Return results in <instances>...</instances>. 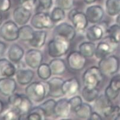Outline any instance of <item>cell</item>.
Returning <instances> with one entry per match:
<instances>
[{"label":"cell","instance_id":"47","mask_svg":"<svg viewBox=\"0 0 120 120\" xmlns=\"http://www.w3.org/2000/svg\"><path fill=\"white\" fill-rule=\"evenodd\" d=\"M4 109V102L0 99V114H1L3 113V111Z\"/></svg>","mask_w":120,"mask_h":120},{"label":"cell","instance_id":"4","mask_svg":"<svg viewBox=\"0 0 120 120\" xmlns=\"http://www.w3.org/2000/svg\"><path fill=\"white\" fill-rule=\"evenodd\" d=\"M45 86L41 82H31L25 89L26 95L35 102H41L45 98L46 95Z\"/></svg>","mask_w":120,"mask_h":120},{"label":"cell","instance_id":"1","mask_svg":"<svg viewBox=\"0 0 120 120\" xmlns=\"http://www.w3.org/2000/svg\"><path fill=\"white\" fill-rule=\"evenodd\" d=\"M70 42L59 37H54L48 44V53L52 58H59L64 56L68 52Z\"/></svg>","mask_w":120,"mask_h":120},{"label":"cell","instance_id":"26","mask_svg":"<svg viewBox=\"0 0 120 120\" xmlns=\"http://www.w3.org/2000/svg\"><path fill=\"white\" fill-rule=\"evenodd\" d=\"M95 50L96 45L92 41L83 42L79 46V51L86 58H92L94 56Z\"/></svg>","mask_w":120,"mask_h":120},{"label":"cell","instance_id":"48","mask_svg":"<svg viewBox=\"0 0 120 120\" xmlns=\"http://www.w3.org/2000/svg\"><path fill=\"white\" fill-rule=\"evenodd\" d=\"M97 1V0H84V2L87 4H92Z\"/></svg>","mask_w":120,"mask_h":120},{"label":"cell","instance_id":"5","mask_svg":"<svg viewBox=\"0 0 120 120\" xmlns=\"http://www.w3.org/2000/svg\"><path fill=\"white\" fill-rule=\"evenodd\" d=\"M31 25L33 28L39 30L44 29H51L55 26V23L52 20L48 13L38 11L32 16L30 21Z\"/></svg>","mask_w":120,"mask_h":120},{"label":"cell","instance_id":"6","mask_svg":"<svg viewBox=\"0 0 120 120\" xmlns=\"http://www.w3.org/2000/svg\"><path fill=\"white\" fill-rule=\"evenodd\" d=\"M19 27L15 22L8 20L0 27V35L7 42H14L19 39Z\"/></svg>","mask_w":120,"mask_h":120},{"label":"cell","instance_id":"36","mask_svg":"<svg viewBox=\"0 0 120 120\" xmlns=\"http://www.w3.org/2000/svg\"><path fill=\"white\" fill-rule=\"evenodd\" d=\"M23 95L14 92L12 95L8 96V104L11 105L13 108H17L20 105L22 102V99H23Z\"/></svg>","mask_w":120,"mask_h":120},{"label":"cell","instance_id":"37","mask_svg":"<svg viewBox=\"0 0 120 120\" xmlns=\"http://www.w3.org/2000/svg\"><path fill=\"white\" fill-rule=\"evenodd\" d=\"M21 114L17 109L13 108L8 111L3 116V120H21Z\"/></svg>","mask_w":120,"mask_h":120},{"label":"cell","instance_id":"11","mask_svg":"<svg viewBox=\"0 0 120 120\" xmlns=\"http://www.w3.org/2000/svg\"><path fill=\"white\" fill-rule=\"evenodd\" d=\"M44 60L43 54L37 49H30L26 52L24 60L26 65L33 69H36Z\"/></svg>","mask_w":120,"mask_h":120},{"label":"cell","instance_id":"17","mask_svg":"<svg viewBox=\"0 0 120 120\" xmlns=\"http://www.w3.org/2000/svg\"><path fill=\"white\" fill-rule=\"evenodd\" d=\"M80 89V83L76 77L67 79L64 81L62 85V90L64 95L73 96L78 93Z\"/></svg>","mask_w":120,"mask_h":120},{"label":"cell","instance_id":"29","mask_svg":"<svg viewBox=\"0 0 120 120\" xmlns=\"http://www.w3.org/2000/svg\"><path fill=\"white\" fill-rule=\"evenodd\" d=\"M84 101L87 102H93L99 96V91L97 88H92L84 86L82 92Z\"/></svg>","mask_w":120,"mask_h":120},{"label":"cell","instance_id":"19","mask_svg":"<svg viewBox=\"0 0 120 120\" xmlns=\"http://www.w3.org/2000/svg\"><path fill=\"white\" fill-rule=\"evenodd\" d=\"M70 21L73 26L78 31H84L87 27L89 23L85 13L79 11L73 15Z\"/></svg>","mask_w":120,"mask_h":120},{"label":"cell","instance_id":"18","mask_svg":"<svg viewBox=\"0 0 120 120\" xmlns=\"http://www.w3.org/2000/svg\"><path fill=\"white\" fill-rule=\"evenodd\" d=\"M17 89V83L11 77H4L0 79V93L5 96H9Z\"/></svg>","mask_w":120,"mask_h":120},{"label":"cell","instance_id":"23","mask_svg":"<svg viewBox=\"0 0 120 120\" xmlns=\"http://www.w3.org/2000/svg\"><path fill=\"white\" fill-rule=\"evenodd\" d=\"M16 68L11 61L5 58L0 59V75L12 77L16 73Z\"/></svg>","mask_w":120,"mask_h":120},{"label":"cell","instance_id":"14","mask_svg":"<svg viewBox=\"0 0 120 120\" xmlns=\"http://www.w3.org/2000/svg\"><path fill=\"white\" fill-rule=\"evenodd\" d=\"M85 14L89 23L97 24L103 19L105 11L101 5H93L86 8Z\"/></svg>","mask_w":120,"mask_h":120},{"label":"cell","instance_id":"49","mask_svg":"<svg viewBox=\"0 0 120 120\" xmlns=\"http://www.w3.org/2000/svg\"><path fill=\"white\" fill-rule=\"evenodd\" d=\"M116 22L118 24H119L120 26V13L118 14L117 17H116Z\"/></svg>","mask_w":120,"mask_h":120},{"label":"cell","instance_id":"32","mask_svg":"<svg viewBox=\"0 0 120 120\" xmlns=\"http://www.w3.org/2000/svg\"><path fill=\"white\" fill-rule=\"evenodd\" d=\"M92 111V107L87 103H83L80 107L75 111V115L80 119L89 120Z\"/></svg>","mask_w":120,"mask_h":120},{"label":"cell","instance_id":"44","mask_svg":"<svg viewBox=\"0 0 120 120\" xmlns=\"http://www.w3.org/2000/svg\"><path fill=\"white\" fill-rule=\"evenodd\" d=\"M89 120H102V116L99 114L98 112L95 111V112H92V114H91L90 118H89Z\"/></svg>","mask_w":120,"mask_h":120},{"label":"cell","instance_id":"7","mask_svg":"<svg viewBox=\"0 0 120 120\" xmlns=\"http://www.w3.org/2000/svg\"><path fill=\"white\" fill-rule=\"evenodd\" d=\"M86 63V57L82 55L79 51H71L67 57L68 66L69 68L74 71H80L84 69Z\"/></svg>","mask_w":120,"mask_h":120},{"label":"cell","instance_id":"3","mask_svg":"<svg viewBox=\"0 0 120 120\" xmlns=\"http://www.w3.org/2000/svg\"><path fill=\"white\" fill-rule=\"evenodd\" d=\"M98 67L104 76H111L118 71L120 60L114 55H108L99 60Z\"/></svg>","mask_w":120,"mask_h":120},{"label":"cell","instance_id":"28","mask_svg":"<svg viewBox=\"0 0 120 120\" xmlns=\"http://www.w3.org/2000/svg\"><path fill=\"white\" fill-rule=\"evenodd\" d=\"M32 101L26 95H23V99L17 109L21 114V120H24V116H27L32 109Z\"/></svg>","mask_w":120,"mask_h":120},{"label":"cell","instance_id":"13","mask_svg":"<svg viewBox=\"0 0 120 120\" xmlns=\"http://www.w3.org/2000/svg\"><path fill=\"white\" fill-rule=\"evenodd\" d=\"M71 112V108L69 99L61 98L56 102L54 109V115L56 118H67L70 116Z\"/></svg>","mask_w":120,"mask_h":120},{"label":"cell","instance_id":"51","mask_svg":"<svg viewBox=\"0 0 120 120\" xmlns=\"http://www.w3.org/2000/svg\"><path fill=\"white\" fill-rule=\"evenodd\" d=\"M115 120H120V112L118 113V114L116 115V116L115 117Z\"/></svg>","mask_w":120,"mask_h":120},{"label":"cell","instance_id":"40","mask_svg":"<svg viewBox=\"0 0 120 120\" xmlns=\"http://www.w3.org/2000/svg\"><path fill=\"white\" fill-rule=\"evenodd\" d=\"M39 7L42 10H49L53 5L52 0H38Z\"/></svg>","mask_w":120,"mask_h":120},{"label":"cell","instance_id":"35","mask_svg":"<svg viewBox=\"0 0 120 120\" xmlns=\"http://www.w3.org/2000/svg\"><path fill=\"white\" fill-rule=\"evenodd\" d=\"M50 15H51L52 20L55 23L63 20L65 17V13L64 10L58 6L55 7L53 8Z\"/></svg>","mask_w":120,"mask_h":120},{"label":"cell","instance_id":"20","mask_svg":"<svg viewBox=\"0 0 120 120\" xmlns=\"http://www.w3.org/2000/svg\"><path fill=\"white\" fill-rule=\"evenodd\" d=\"M105 32L102 26L99 23L93 24L89 27L86 30V36L89 41L95 42L102 39L104 37Z\"/></svg>","mask_w":120,"mask_h":120},{"label":"cell","instance_id":"33","mask_svg":"<svg viewBox=\"0 0 120 120\" xmlns=\"http://www.w3.org/2000/svg\"><path fill=\"white\" fill-rule=\"evenodd\" d=\"M37 74L39 78L42 80H48L52 75V71L49 64L42 63L37 68Z\"/></svg>","mask_w":120,"mask_h":120},{"label":"cell","instance_id":"24","mask_svg":"<svg viewBox=\"0 0 120 120\" xmlns=\"http://www.w3.org/2000/svg\"><path fill=\"white\" fill-rule=\"evenodd\" d=\"M49 65L51 68L52 74L54 75H63L66 71L67 64L63 59L55 58L50 61Z\"/></svg>","mask_w":120,"mask_h":120},{"label":"cell","instance_id":"10","mask_svg":"<svg viewBox=\"0 0 120 120\" xmlns=\"http://www.w3.org/2000/svg\"><path fill=\"white\" fill-rule=\"evenodd\" d=\"M118 44L113 43L107 38H104V40L100 41L96 47L95 55L96 58H104L114 52L116 49Z\"/></svg>","mask_w":120,"mask_h":120},{"label":"cell","instance_id":"27","mask_svg":"<svg viewBox=\"0 0 120 120\" xmlns=\"http://www.w3.org/2000/svg\"><path fill=\"white\" fill-rule=\"evenodd\" d=\"M105 38H107L113 43L119 44L120 43V26L114 24L108 27Z\"/></svg>","mask_w":120,"mask_h":120},{"label":"cell","instance_id":"45","mask_svg":"<svg viewBox=\"0 0 120 120\" xmlns=\"http://www.w3.org/2000/svg\"><path fill=\"white\" fill-rule=\"evenodd\" d=\"M7 46L5 43L2 41H0V59L4 55L6 51Z\"/></svg>","mask_w":120,"mask_h":120},{"label":"cell","instance_id":"43","mask_svg":"<svg viewBox=\"0 0 120 120\" xmlns=\"http://www.w3.org/2000/svg\"><path fill=\"white\" fill-rule=\"evenodd\" d=\"M26 120H44V117L42 116L40 113L37 111H31L26 116Z\"/></svg>","mask_w":120,"mask_h":120},{"label":"cell","instance_id":"25","mask_svg":"<svg viewBox=\"0 0 120 120\" xmlns=\"http://www.w3.org/2000/svg\"><path fill=\"white\" fill-rule=\"evenodd\" d=\"M47 38V33L46 31L39 30L34 32L33 38L29 44L32 47L35 48H41L45 45Z\"/></svg>","mask_w":120,"mask_h":120},{"label":"cell","instance_id":"34","mask_svg":"<svg viewBox=\"0 0 120 120\" xmlns=\"http://www.w3.org/2000/svg\"><path fill=\"white\" fill-rule=\"evenodd\" d=\"M56 101L53 99H49L39 105L44 110L46 117H49L54 115V109Z\"/></svg>","mask_w":120,"mask_h":120},{"label":"cell","instance_id":"22","mask_svg":"<svg viewBox=\"0 0 120 120\" xmlns=\"http://www.w3.org/2000/svg\"><path fill=\"white\" fill-rule=\"evenodd\" d=\"M24 55V51L20 45L13 44L10 46L8 51V57L10 61L13 63L20 62Z\"/></svg>","mask_w":120,"mask_h":120},{"label":"cell","instance_id":"38","mask_svg":"<svg viewBox=\"0 0 120 120\" xmlns=\"http://www.w3.org/2000/svg\"><path fill=\"white\" fill-rule=\"evenodd\" d=\"M55 4L64 10H70L74 7V0H55Z\"/></svg>","mask_w":120,"mask_h":120},{"label":"cell","instance_id":"12","mask_svg":"<svg viewBox=\"0 0 120 120\" xmlns=\"http://www.w3.org/2000/svg\"><path fill=\"white\" fill-rule=\"evenodd\" d=\"M64 81L63 79L58 77H54L48 81V95L54 98H59L64 96L62 90Z\"/></svg>","mask_w":120,"mask_h":120},{"label":"cell","instance_id":"15","mask_svg":"<svg viewBox=\"0 0 120 120\" xmlns=\"http://www.w3.org/2000/svg\"><path fill=\"white\" fill-rule=\"evenodd\" d=\"M32 17V11L23 6L17 7L13 10V17L14 22L20 26L27 24Z\"/></svg>","mask_w":120,"mask_h":120},{"label":"cell","instance_id":"2","mask_svg":"<svg viewBox=\"0 0 120 120\" xmlns=\"http://www.w3.org/2000/svg\"><path fill=\"white\" fill-rule=\"evenodd\" d=\"M104 76L98 66L93 65L88 68L83 73L82 80L84 86L97 88L104 80Z\"/></svg>","mask_w":120,"mask_h":120},{"label":"cell","instance_id":"9","mask_svg":"<svg viewBox=\"0 0 120 120\" xmlns=\"http://www.w3.org/2000/svg\"><path fill=\"white\" fill-rule=\"evenodd\" d=\"M111 100L105 95H101L95 100V109L106 118H111L114 109Z\"/></svg>","mask_w":120,"mask_h":120},{"label":"cell","instance_id":"46","mask_svg":"<svg viewBox=\"0 0 120 120\" xmlns=\"http://www.w3.org/2000/svg\"><path fill=\"white\" fill-rule=\"evenodd\" d=\"M77 11L78 10H77V9H76V8H73V9H72L69 12V13H68V19H69L70 20L72 18V17L73 16V15H74Z\"/></svg>","mask_w":120,"mask_h":120},{"label":"cell","instance_id":"41","mask_svg":"<svg viewBox=\"0 0 120 120\" xmlns=\"http://www.w3.org/2000/svg\"><path fill=\"white\" fill-rule=\"evenodd\" d=\"M11 7V0H0V11L3 13L9 11Z\"/></svg>","mask_w":120,"mask_h":120},{"label":"cell","instance_id":"31","mask_svg":"<svg viewBox=\"0 0 120 120\" xmlns=\"http://www.w3.org/2000/svg\"><path fill=\"white\" fill-rule=\"evenodd\" d=\"M35 30L29 25L22 26L19 28V38L20 39L24 42H29L33 38Z\"/></svg>","mask_w":120,"mask_h":120},{"label":"cell","instance_id":"21","mask_svg":"<svg viewBox=\"0 0 120 120\" xmlns=\"http://www.w3.org/2000/svg\"><path fill=\"white\" fill-rule=\"evenodd\" d=\"M15 77L17 83L20 85H28L33 80L35 77V73L32 70L21 68L16 71Z\"/></svg>","mask_w":120,"mask_h":120},{"label":"cell","instance_id":"8","mask_svg":"<svg viewBox=\"0 0 120 120\" xmlns=\"http://www.w3.org/2000/svg\"><path fill=\"white\" fill-rule=\"evenodd\" d=\"M54 37H59L71 42L76 36V29L71 24L63 22L56 26L53 31Z\"/></svg>","mask_w":120,"mask_h":120},{"label":"cell","instance_id":"16","mask_svg":"<svg viewBox=\"0 0 120 120\" xmlns=\"http://www.w3.org/2000/svg\"><path fill=\"white\" fill-rule=\"evenodd\" d=\"M120 93V75L114 76L105 90L104 95L110 100H115Z\"/></svg>","mask_w":120,"mask_h":120},{"label":"cell","instance_id":"50","mask_svg":"<svg viewBox=\"0 0 120 120\" xmlns=\"http://www.w3.org/2000/svg\"><path fill=\"white\" fill-rule=\"evenodd\" d=\"M3 14H2L1 11H0V26L1 25L2 23H3Z\"/></svg>","mask_w":120,"mask_h":120},{"label":"cell","instance_id":"42","mask_svg":"<svg viewBox=\"0 0 120 120\" xmlns=\"http://www.w3.org/2000/svg\"><path fill=\"white\" fill-rule=\"evenodd\" d=\"M19 2L22 6L31 10L36 5L37 0H19Z\"/></svg>","mask_w":120,"mask_h":120},{"label":"cell","instance_id":"30","mask_svg":"<svg viewBox=\"0 0 120 120\" xmlns=\"http://www.w3.org/2000/svg\"><path fill=\"white\" fill-rule=\"evenodd\" d=\"M105 7L107 14L115 16L120 13V0H106Z\"/></svg>","mask_w":120,"mask_h":120},{"label":"cell","instance_id":"39","mask_svg":"<svg viewBox=\"0 0 120 120\" xmlns=\"http://www.w3.org/2000/svg\"><path fill=\"white\" fill-rule=\"evenodd\" d=\"M69 102L71 108V111L74 112L78 109L83 103L82 98L80 96H74L71 97L69 99Z\"/></svg>","mask_w":120,"mask_h":120}]
</instances>
